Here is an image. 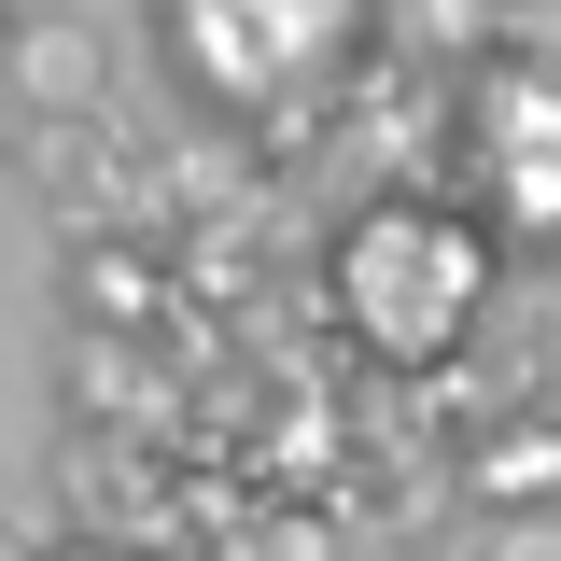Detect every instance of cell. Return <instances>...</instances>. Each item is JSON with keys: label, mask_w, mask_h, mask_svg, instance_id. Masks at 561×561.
Masks as SVG:
<instances>
[{"label": "cell", "mask_w": 561, "mask_h": 561, "mask_svg": "<svg viewBox=\"0 0 561 561\" xmlns=\"http://www.w3.org/2000/svg\"><path fill=\"white\" fill-rule=\"evenodd\" d=\"M478 561H561V505H505Z\"/></svg>", "instance_id": "cell-6"}, {"label": "cell", "mask_w": 561, "mask_h": 561, "mask_svg": "<svg viewBox=\"0 0 561 561\" xmlns=\"http://www.w3.org/2000/svg\"><path fill=\"white\" fill-rule=\"evenodd\" d=\"M70 309H84V323H154V267L113 253V239H84V253H70Z\"/></svg>", "instance_id": "cell-4"}, {"label": "cell", "mask_w": 561, "mask_h": 561, "mask_svg": "<svg viewBox=\"0 0 561 561\" xmlns=\"http://www.w3.org/2000/svg\"><path fill=\"white\" fill-rule=\"evenodd\" d=\"M14 14H28V0H0V28H14Z\"/></svg>", "instance_id": "cell-11"}, {"label": "cell", "mask_w": 561, "mask_h": 561, "mask_svg": "<svg viewBox=\"0 0 561 561\" xmlns=\"http://www.w3.org/2000/svg\"><path fill=\"white\" fill-rule=\"evenodd\" d=\"M408 28H421V43H478V28H491V14H478V0H421V14H408Z\"/></svg>", "instance_id": "cell-7"}, {"label": "cell", "mask_w": 561, "mask_h": 561, "mask_svg": "<svg viewBox=\"0 0 561 561\" xmlns=\"http://www.w3.org/2000/svg\"><path fill=\"white\" fill-rule=\"evenodd\" d=\"M0 84H14V113H113V43L84 14H14L0 28Z\"/></svg>", "instance_id": "cell-3"}, {"label": "cell", "mask_w": 561, "mask_h": 561, "mask_svg": "<svg viewBox=\"0 0 561 561\" xmlns=\"http://www.w3.org/2000/svg\"><path fill=\"white\" fill-rule=\"evenodd\" d=\"M337 295H351V323H365L379 351H435L449 323H463V295H478V253H463L435 210H379V225L351 239Z\"/></svg>", "instance_id": "cell-2"}, {"label": "cell", "mask_w": 561, "mask_h": 561, "mask_svg": "<svg viewBox=\"0 0 561 561\" xmlns=\"http://www.w3.org/2000/svg\"><path fill=\"white\" fill-rule=\"evenodd\" d=\"M548 478H561V421H505V435L478 449V491H491V505H534Z\"/></svg>", "instance_id": "cell-5"}, {"label": "cell", "mask_w": 561, "mask_h": 561, "mask_svg": "<svg viewBox=\"0 0 561 561\" xmlns=\"http://www.w3.org/2000/svg\"><path fill=\"white\" fill-rule=\"evenodd\" d=\"M28 561H140V548H99V534H70V548H28Z\"/></svg>", "instance_id": "cell-8"}, {"label": "cell", "mask_w": 561, "mask_h": 561, "mask_svg": "<svg viewBox=\"0 0 561 561\" xmlns=\"http://www.w3.org/2000/svg\"><path fill=\"white\" fill-rule=\"evenodd\" d=\"M43 478H57L70 534H99V548H140V561H183L197 548V491H183V463L154 449V435H99V421H70L57 449H43Z\"/></svg>", "instance_id": "cell-1"}, {"label": "cell", "mask_w": 561, "mask_h": 561, "mask_svg": "<svg viewBox=\"0 0 561 561\" xmlns=\"http://www.w3.org/2000/svg\"><path fill=\"white\" fill-rule=\"evenodd\" d=\"M28 548H43V534H28V519H0V561H28Z\"/></svg>", "instance_id": "cell-10"}, {"label": "cell", "mask_w": 561, "mask_h": 561, "mask_svg": "<svg viewBox=\"0 0 561 561\" xmlns=\"http://www.w3.org/2000/svg\"><path fill=\"white\" fill-rule=\"evenodd\" d=\"M14 127H28V113H14V84H0V183H14Z\"/></svg>", "instance_id": "cell-9"}]
</instances>
